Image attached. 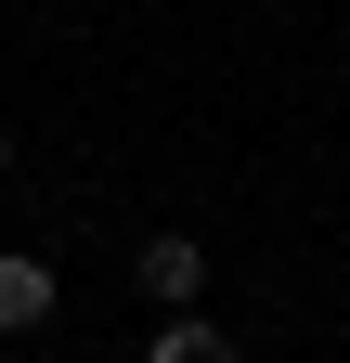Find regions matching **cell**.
Listing matches in <instances>:
<instances>
[{"label": "cell", "mask_w": 350, "mask_h": 363, "mask_svg": "<svg viewBox=\"0 0 350 363\" xmlns=\"http://www.w3.org/2000/svg\"><path fill=\"white\" fill-rule=\"evenodd\" d=\"M0 182H13V130H0Z\"/></svg>", "instance_id": "cell-4"}, {"label": "cell", "mask_w": 350, "mask_h": 363, "mask_svg": "<svg viewBox=\"0 0 350 363\" xmlns=\"http://www.w3.org/2000/svg\"><path fill=\"white\" fill-rule=\"evenodd\" d=\"M143 363H234V337L208 325V311H169V325H156V350H143Z\"/></svg>", "instance_id": "cell-3"}, {"label": "cell", "mask_w": 350, "mask_h": 363, "mask_svg": "<svg viewBox=\"0 0 350 363\" xmlns=\"http://www.w3.org/2000/svg\"><path fill=\"white\" fill-rule=\"evenodd\" d=\"M52 298H65V272H52V259H26V247H0V337H26V325H52Z\"/></svg>", "instance_id": "cell-2"}, {"label": "cell", "mask_w": 350, "mask_h": 363, "mask_svg": "<svg viewBox=\"0 0 350 363\" xmlns=\"http://www.w3.org/2000/svg\"><path fill=\"white\" fill-rule=\"evenodd\" d=\"M130 272H143L156 311H208V247H195V234H143V259H130Z\"/></svg>", "instance_id": "cell-1"}]
</instances>
